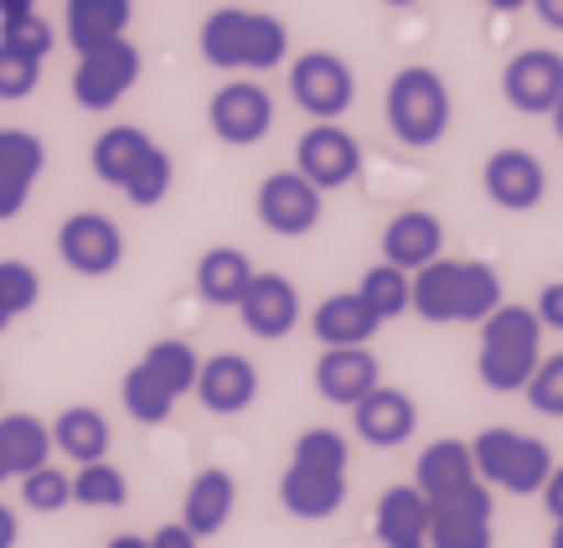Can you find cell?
I'll return each instance as SVG.
<instances>
[{
	"label": "cell",
	"mask_w": 563,
	"mask_h": 548,
	"mask_svg": "<svg viewBox=\"0 0 563 548\" xmlns=\"http://www.w3.org/2000/svg\"><path fill=\"white\" fill-rule=\"evenodd\" d=\"M316 394L336 409H357L362 398L383 383V362L373 358V347H325L316 358Z\"/></svg>",
	"instance_id": "cell-17"
},
{
	"label": "cell",
	"mask_w": 563,
	"mask_h": 548,
	"mask_svg": "<svg viewBox=\"0 0 563 548\" xmlns=\"http://www.w3.org/2000/svg\"><path fill=\"white\" fill-rule=\"evenodd\" d=\"M254 259L243 254V249H233V243H218V249H207L202 259H197V295H202L207 306H222L233 310L243 300V291H249V280H254Z\"/></svg>",
	"instance_id": "cell-27"
},
{
	"label": "cell",
	"mask_w": 563,
	"mask_h": 548,
	"mask_svg": "<svg viewBox=\"0 0 563 548\" xmlns=\"http://www.w3.org/2000/svg\"><path fill=\"white\" fill-rule=\"evenodd\" d=\"M239 321L249 337H258V342H285L295 326H300V291H295L290 274H254L249 280V291H243L239 306Z\"/></svg>",
	"instance_id": "cell-15"
},
{
	"label": "cell",
	"mask_w": 563,
	"mask_h": 548,
	"mask_svg": "<svg viewBox=\"0 0 563 548\" xmlns=\"http://www.w3.org/2000/svg\"><path fill=\"white\" fill-rule=\"evenodd\" d=\"M548 120H553V135H559V140H563V99H559V103H553V114H548Z\"/></svg>",
	"instance_id": "cell-49"
},
{
	"label": "cell",
	"mask_w": 563,
	"mask_h": 548,
	"mask_svg": "<svg viewBox=\"0 0 563 548\" xmlns=\"http://www.w3.org/2000/svg\"><path fill=\"white\" fill-rule=\"evenodd\" d=\"M135 84H140V47L130 36L103 42L93 52H78V68H73V99H78V109L109 114Z\"/></svg>",
	"instance_id": "cell-7"
},
{
	"label": "cell",
	"mask_w": 563,
	"mask_h": 548,
	"mask_svg": "<svg viewBox=\"0 0 563 548\" xmlns=\"http://www.w3.org/2000/svg\"><path fill=\"white\" fill-rule=\"evenodd\" d=\"M310 331H316V342L321 347H367L383 331L367 300L357 291H342V295H325L316 316H310Z\"/></svg>",
	"instance_id": "cell-25"
},
{
	"label": "cell",
	"mask_w": 563,
	"mask_h": 548,
	"mask_svg": "<svg viewBox=\"0 0 563 548\" xmlns=\"http://www.w3.org/2000/svg\"><path fill=\"white\" fill-rule=\"evenodd\" d=\"M543 362V321L532 316V306H501L481 321V352H476V377L492 394H522L528 377Z\"/></svg>",
	"instance_id": "cell-3"
},
{
	"label": "cell",
	"mask_w": 563,
	"mask_h": 548,
	"mask_svg": "<svg viewBox=\"0 0 563 548\" xmlns=\"http://www.w3.org/2000/svg\"><path fill=\"white\" fill-rule=\"evenodd\" d=\"M528 404L532 414H543V419H563V352H548L538 362V373L528 377Z\"/></svg>",
	"instance_id": "cell-38"
},
{
	"label": "cell",
	"mask_w": 563,
	"mask_h": 548,
	"mask_svg": "<svg viewBox=\"0 0 563 548\" xmlns=\"http://www.w3.org/2000/svg\"><path fill=\"white\" fill-rule=\"evenodd\" d=\"M0 42H5V47H16V52H26V57H36V63H47L52 47H57V32H52L47 21L32 11V17L0 21Z\"/></svg>",
	"instance_id": "cell-40"
},
{
	"label": "cell",
	"mask_w": 563,
	"mask_h": 548,
	"mask_svg": "<svg viewBox=\"0 0 563 548\" xmlns=\"http://www.w3.org/2000/svg\"><path fill=\"white\" fill-rule=\"evenodd\" d=\"M383 120H388L393 140L409 145V151H429L450 135V120H455V99H450V84H444L434 68L424 63H409L388 78V94H383Z\"/></svg>",
	"instance_id": "cell-4"
},
{
	"label": "cell",
	"mask_w": 563,
	"mask_h": 548,
	"mask_svg": "<svg viewBox=\"0 0 563 548\" xmlns=\"http://www.w3.org/2000/svg\"><path fill=\"white\" fill-rule=\"evenodd\" d=\"M42 172H47V145H42V135L21 130V124H5V130H0V223H11V218L26 212Z\"/></svg>",
	"instance_id": "cell-16"
},
{
	"label": "cell",
	"mask_w": 563,
	"mask_h": 548,
	"mask_svg": "<svg viewBox=\"0 0 563 548\" xmlns=\"http://www.w3.org/2000/svg\"><path fill=\"white\" fill-rule=\"evenodd\" d=\"M501 274L481 259H434L424 270H413V316L429 326H481L501 306Z\"/></svg>",
	"instance_id": "cell-1"
},
{
	"label": "cell",
	"mask_w": 563,
	"mask_h": 548,
	"mask_svg": "<svg viewBox=\"0 0 563 548\" xmlns=\"http://www.w3.org/2000/svg\"><path fill=\"white\" fill-rule=\"evenodd\" d=\"M172 182H176L172 155L155 145V151L140 161V172L124 182V197H130L135 207H161V202H166V191H172Z\"/></svg>",
	"instance_id": "cell-37"
},
{
	"label": "cell",
	"mask_w": 563,
	"mask_h": 548,
	"mask_svg": "<svg viewBox=\"0 0 563 548\" xmlns=\"http://www.w3.org/2000/svg\"><path fill=\"white\" fill-rule=\"evenodd\" d=\"M383 6H398V11H404V6H413V0H383Z\"/></svg>",
	"instance_id": "cell-52"
},
{
	"label": "cell",
	"mask_w": 563,
	"mask_h": 548,
	"mask_svg": "<svg viewBox=\"0 0 563 548\" xmlns=\"http://www.w3.org/2000/svg\"><path fill=\"white\" fill-rule=\"evenodd\" d=\"M481 191H486L501 212H532V207H543V197H548V172L532 151L501 145V151H492L486 166H481Z\"/></svg>",
	"instance_id": "cell-13"
},
{
	"label": "cell",
	"mask_w": 563,
	"mask_h": 548,
	"mask_svg": "<svg viewBox=\"0 0 563 548\" xmlns=\"http://www.w3.org/2000/svg\"><path fill=\"white\" fill-rule=\"evenodd\" d=\"M279 507L300 523H325L346 507V471H321V465L290 461L279 476Z\"/></svg>",
	"instance_id": "cell-20"
},
{
	"label": "cell",
	"mask_w": 563,
	"mask_h": 548,
	"mask_svg": "<svg viewBox=\"0 0 563 548\" xmlns=\"http://www.w3.org/2000/svg\"><path fill=\"white\" fill-rule=\"evenodd\" d=\"M548 548H563V523H553V538H548Z\"/></svg>",
	"instance_id": "cell-51"
},
{
	"label": "cell",
	"mask_w": 563,
	"mask_h": 548,
	"mask_svg": "<svg viewBox=\"0 0 563 548\" xmlns=\"http://www.w3.org/2000/svg\"><path fill=\"white\" fill-rule=\"evenodd\" d=\"M0 450L11 461V476H26L52 461V425L36 414H0Z\"/></svg>",
	"instance_id": "cell-31"
},
{
	"label": "cell",
	"mask_w": 563,
	"mask_h": 548,
	"mask_svg": "<svg viewBox=\"0 0 563 548\" xmlns=\"http://www.w3.org/2000/svg\"><path fill=\"white\" fill-rule=\"evenodd\" d=\"M21 507H32V513H42V517L73 507V476L52 461L26 471V476H21Z\"/></svg>",
	"instance_id": "cell-34"
},
{
	"label": "cell",
	"mask_w": 563,
	"mask_h": 548,
	"mask_svg": "<svg viewBox=\"0 0 563 548\" xmlns=\"http://www.w3.org/2000/svg\"><path fill=\"white\" fill-rule=\"evenodd\" d=\"M471 456H476V476L492 486V492H512V497H538L543 492L548 471H553V450L538 440V435H522V429H481L471 440Z\"/></svg>",
	"instance_id": "cell-5"
},
{
	"label": "cell",
	"mask_w": 563,
	"mask_h": 548,
	"mask_svg": "<svg viewBox=\"0 0 563 548\" xmlns=\"http://www.w3.org/2000/svg\"><path fill=\"white\" fill-rule=\"evenodd\" d=\"M233 507H239V481L228 476L222 465H207V471L191 476L187 497H181V523L197 538H218L233 523Z\"/></svg>",
	"instance_id": "cell-22"
},
{
	"label": "cell",
	"mask_w": 563,
	"mask_h": 548,
	"mask_svg": "<svg viewBox=\"0 0 563 548\" xmlns=\"http://www.w3.org/2000/svg\"><path fill=\"white\" fill-rule=\"evenodd\" d=\"M254 212L258 223L269 228L274 239H306L321 228V212H325V191H316L306 176L295 172H269L258 182L254 191Z\"/></svg>",
	"instance_id": "cell-8"
},
{
	"label": "cell",
	"mask_w": 563,
	"mask_h": 548,
	"mask_svg": "<svg viewBox=\"0 0 563 548\" xmlns=\"http://www.w3.org/2000/svg\"><path fill=\"white\" fill-rule=\"evenodd\" d=\"M440 254H444V223L434 212L409 207V212L388 218V228H383V264H398L404 274H413L434 264Z\"/></svg>",
	"instance_id": "cell-21"
},
{
	"label": "cell",
	"mask_w": 563,
	"mask_h": 548,
	"mask_svg": "<svg viewBox=\"0 0 563 548\" xmlns=\"http://www.w3.org/2000/svg\"><path fill=\"white\" fill-rule=\"evenodd\" d=\"M36 0H0V21H16V17H32Z\"/></svg>",
	"instance_id": "cell-46"
},
{
	"label": "cell",
	"mask_w": 563,
	"mask_h": 548,
	"mask_svg": "<svg viewBox=\"0 0 563 548\" xmlns=\"http://www.w3.org/2000/svg\"><path fill=\"white\" fill-rule=\"evenodd\" d=\"M57 259H63L73 274H84V280H103V274H114L124 264L120 223H114L109 212H93V207L63 218V228H57Z\"/></svg>",
	"instance_id": "cell-10"
},
{
	"label": "cell",
	"mask_w": 563,
	"mask_h": 548,
	"mask_svg": "<svg viewBox=\"0 0 563 548\" xmlns=\"http://www.w3.org/2000/svg\"><path fill=\"white\" fill-rule=\"evenodd\" d=\"M538 497H543L548 517H553V523H563V465H553V471H548V481H543V492H538Z\"/></svg>",
	"instance_id": "cell-43"
},
{
	"label": "cell",
	"mask_w": 563,
	"mask_h": 548,
	"mask_svg": "<svg viewBox=\"0 0 563 548\" xmlns=\"http://www.w3.org/2000/svg\"><path fill=\"white\" fill-rule=\"evenodd\" d=\"M5 326H11V316H5V310H0V331H5Z\"/></svg>",
	"instance_id": "cell-53"
},
{
	"label": "cell",
	"mask_w": 563,
	"mask_h": 548,
	"mask_svg": "<svg viewBox=\"0 0 563 548\" xmlns=\"http://www.w3.org/2000/svg\"><path fill=\"white\" fill-rule=\"evenodd\" d=\"M357 295L367 300V310L377 321H398L413 306V274H404L398 264H373L357 280Z\"/></svg>",
	"instance_id": "cell-32"
},
{
	"label": "cell",
	"mask_w": 563,
	"mask_h": 548,
	"mask_svg": "<svg viewBox=\"0 0 563 548\" xmlns=\"http://www.w3.org/2000/svg\"><path fill=\"white\" fill-rule=\"evenodd\" d=\"M73 502L93 507V513H120L124 502H130V481H124L120 465H109V461L78 465L73 471Z\"/></svg>",
	"instance_id": "cell-33"
},
{
	"label": "cell",
	"mask_w": 563,
	"mask_h": 548,
	"mask_svg": "<svg viewBox=\"0 0 563 548\" xmlns=\"http://www.w3.org/2000/svg\"><path fill=\"white\" fill-rule=\"evenodd\" d=\"M197 404L207 414H222V419H233V414L254 409L258 398V368L243 352H218V358H202L197 368Z\"/></svg>",
	"instance_id": "cell-18"
},
{
	"label": "cell",
	"mask_w": 563,
	"mask_h": 548,
	"mask_svg": "<svg viewBox=\"0 0 563 548\" xmlns=\"http://www.w3.org/2000/svg\"><path fill=\"white\" fill-rule=\"evenodd\" d=\"M492 513L496 507L486 481L429 502V548H492Z\"/></svg>",
	"instance_id": "cell-14"
},
{
	"label": "cell",
	"mask_w": 563,
	"mask_h": 548,
	"mask_svg": "<svg viewBox=\"0 0 563 548\" xmlns=\"http://www.w3.org/2000/svg\"><path fill=\"white\" fill-rule=\"evenodd\" d=\"M290 461H300V465H321V471H346V465H352V440H346L342 429L316 425V429H306V435L295 440Z\"/></svg>",
	"instance_id": "cell-35"
},
{
	"label": "cell",
	"mask_w": 563,
	"mask_h": 548,
	"mask_svg": "<svg viewBox=\"0 0 563 548\" xmlns=\"http://www.w3.org/2000/svg\"><path fill=\"white\" fill-rule=\"evenodd\" d=\"M290 99L306 109L316 124L342 120L346 109L357 103V78H352V63L342 52H300L290 63Z\"/></svg>",
	"instance_id": "cell-6"
},
{
	"label": "cell",
	"mask_w": 563,
	"mask_h": 548,
	"mask_svg": "<svg viewBox=\"0 0 563 548\" xmlns=\"http://www.w3.org/2000/svg\"><path fill=\"white\" fill-rule=\"evenodd\" d=\"M11 481V461H5V450H0V486Z\"/></svg>",
	"instance_id": "cell-50"
},
{
	"label": "cell",
	"mask_w": 563,
	"mask_h": 548,
	"mask_svg": "<svg viewBox=\"0 0 563 548\" xmlns=\"http://www.w3.org/2000/svg\"><path fill=\"white\" fill-rule=\"evenodd\" d=\"M155 151V140L140 130V124H109L99 140H93V151H88V166L99 176L103 187H120L140 172V161Z\"/></svg>",
	"instance_id": "cell-28"
},
{
	"label": "cell",
	"mask_w": 563,
	"mask_h": 548,
	"mask_svg": "<svg viewBox=\"0 0 563 548\" xmlns=\"http://www.w3.org/2000/svg\"><path fill=\"white\" fill-rule=\"evenodd\" d=\"M295 172L306 176L316 191H342L357 182L362 172V145L346 124L325 120V124H310L306 135L295 140Z\"/></svg>",
	"instance_id": "cell-9"
},
{
	"label": "cell",
	"mask_w": 563,
	"mask_h": 548,
	"mask_svg": "<svg viewBox=\"0 0 563 548\" xmlns=\"http://www.w3.org/2000/svg\"><path fill=\"white\" fill-rule=\"evenodd\" d=\"M16 544H21V517H16V507L0 502V548H16Z\"/></svg>",
	"instance_id": "cell-44"
},
{
	"label": "cell",
	"mask_w": 563,
	"mask_h": 548,
	"mask_svg": "<svg viewBox=\"0 0 563 548\" xmlns=\"http://www.w3.org/2000/svg\"><path fill=\"white\" fill-rule=\"evenodd\" d=\"M103 548H151V538H140V533H114Z\"/></svg>",
	"instance_id": "cell-47"
},
{
	"label": "cell",
	"mask_w": 563,
	"mask_h": 548,
	"mask_svg": "<svg viewBox=\"0 0 563 548\" xmlns=\"http://www.w3.org/2000/svg\"><path fill=\"white\" fill-rule=\"evenodd\" d=\"M109 446H114V429H109L103 409H93V404H68L52 419V450H63L73 465L109 461Z\"/></svg>",
	"instance_id": "cell-26"
},
{
	"label": "cell",
	"mask_w": 563,
	"mask_h": 548,
	"mask_svg": "<svg viewBox=\"0 0 563 548\" xmlns=\"http://www.w3.org/2000/svg\"><path fill=\"white\" fill-rule=\"evenodd\" d=\"M140 373L151 377V383H161L166 394L181 404V398L197 388V368H202V358H197V347L181 342V337H166V342H151L145 347V358L135 362Z\"/></svg>",
	"instance_id": "cell-30"
},
{
	"label": "cell",
	"mask_w": 563,
	"mask_h": 548,
	"mask_svg": "<svg viewBox=\"0 0 563 548\" xmlns=\"http://www.w3.org/2000/svg\"><path fill=\"white\" fill-rule=\"evenodd\" d=\"M532 316L543 321V331H563V280H548L543 291H538Z\"/></svg>",
	"instance_id": "cell-41"
},
{
	"label": "cell",
	"mask_w": 563,
	"mask_h": 548,
	"mask_svg": "<svg viewBox=\"0 0 563 548\" xmlns=\"http://www.w3.org/2000/svg\"><path fill=\"white\" fill-rule=\"evenodd\" d=\"M492 11H501V17H512V11H522V6H532V0H486Z\"/></svg>",
	"instance_id": "cell-48"
},
{
	"label": "cell",
	"mask_w": 563,
	"mask_h": 548,
	"mask_svg": "<svg viewBox=\"0 0 563 548\" xmlns=\"http://www.w3.org/2000/svg\"><path fill=\"white\" fill-rule=\"evenodd\" d=\"M373 533L383 548H429V497L419 486H388L377 497Z\"/></svg>",
	"instance_id": "cell-23"
},
{
	"label": "cell",
	"mask_w": 563,
	"mask_h": 548,
	"mask_svg": "<svg viewBox=\"0 0 563 548\" xmlns=\"http://www.w3.org/2000/svg\"><path fill=\"white\" fill-rule=\"evenodd\" d=\"M207 124H212V135L222 145H258V140L274 130V99L269 88L254 84V78H233V84H222L212 99H207Z\"/></svg>",
	"instance_id": "cell-11"
},
{
	"label": "cell",
	"mask_w": 563,
	"mask_h": 548,
	"mask_svg": "<svg viewBox=\"0 0 563 548\" xmlns=\"http://www.w3.org/2000/svg\"><path fill=\"white\" fill-rule=\"evenodd\" d=\"M151 548H202V538H197V533L176 517V523H161V528L151 533Z\"/></svg>",
	"instance_id": "cell-42"
},
{
	"label": "cell",
	"mask_w": 563,
	"mask_h": 548,
	"mask_svg": "<svg viewBox=\"0 0 563 548\" xmlns=\"http://www.w3.org/2000/svg\"><path fill=\"white\" fill-rule=\"evenodd\" d=\"M202 63L218 73H274L290 57V26L269 11H243V6H222L202 21L197 32Z\"/></svg>",
	"instance_id": "cell-2"
},
{
	"label": "cell",
	"mask_w": 563,
	"mask_h": 548,
	"mask_svg": "<svg viewBox=\"0 0 563 548\" xmlns=\"http://www.w3.org/2000/svg\"><path fill=\"white\" fill-rule=\"evenodd\" d=\"M532 17L543 21L548 32H563V0H532Z\"/></svg>",
	"instance_id": "cell-45"
},
{
	"label": "cell",
	"mask_w": 563,
	"mask_h": 548,
	"mask_svg": "<svg viewBox=\"0 0 563 548\" xmlns=\"http://www.w3.org/2000/svg\"><path fill=\"white\" fill-rule=\"evenodd\" d=\"M501 99L512 103L517 114H532V120L553 114V103L563 99V52L553 47L512 52L507 68H501Z\"/></svg>",
	"instance_id": "cell-12"
},
{
	"label": "cell",
	"mask_w": 563,
	"mask_h": 548,
	"mask_svg": "<svg viewBox=\"0 0 563 548\" xmlns=\"http://www.w3.org/2000/svg\"><path fill=\"white\" fill-rule=\"evenodd\" d=\"M36 84H42V63H36V57H26V52H16V47H5V42H0V99H5V103L32 99Z\"/></svg>",
	"instance_id": "cell-39"
},
{
	"label": "cell",
	"mask_w": 563,
	"mask_h": 548,
	"mask_svg": "<svg viewBox=\"0 0 563 548\" xmlns=\"http://www.w3.org/2000/svg\"><path fill=\"white\" fill-rule=\"evenodd\" d=\"M42 300V274L26 259H0V310L16 321Z\"/></svg>",
	"instance_id": "cell-36"
},
{
	"label": "cell",
	"mask_w": 563,
	"mask_h": 548,
	"mask_svg": "<svg viewBox=\"0 0 563 548\" xmlns=\"http://www.w3.org/2000/svg\"><path fill=\"white\" fill-rule=\"evenodd\" d=\"M476 456H471V440H434V446L419 450V465H413V486L424 492L429 502L455 497L465 486H476Z\"/></svg>",
	"instance_id": "cell-24"
},
{
	"label": "cell",
	"mask_w": 563,
	"mask_h": 548,
	"mask_svg": "<svg viewBox=\"0 0 563 548\" xmlns=\"http://www.w3.org/2000/svg\"><path fill=\"white\" fill-rule=\"evenodd\" d=\"M352 425H357V440H362V446L398 450V446H409L413 429H419V404H413L404 388L377 383L373 394H367L357 409H352Z\"/></svg>",
	"instance_id": "cell-19"
},
{
	"label": "cell",
	"mask_w": 563,
	"mask_h": 548,
	"mask_svg": "<svg viewBox=\"0 0 563 548\" xmlns=\"http://www.w3.org/2000/svg\"><path fill=\"white\" fill-rule=\"evenodd\" d=\"M130 17H135L130 0H68L63 26H68L73 52H93L103 42H120L130 32Z\"/></svg>",
	"instance_id": "cell-29"
}]
</instances>
